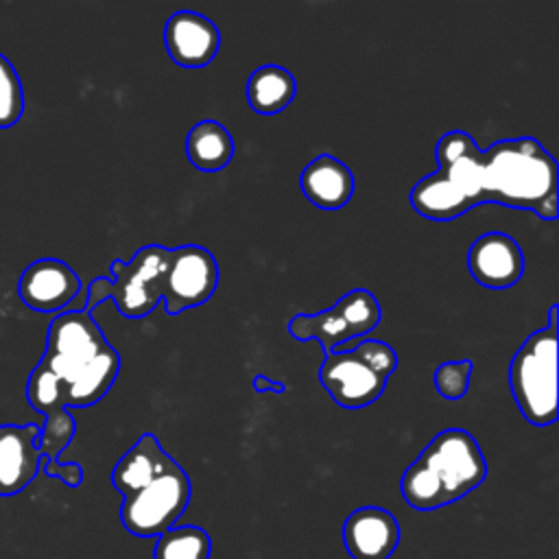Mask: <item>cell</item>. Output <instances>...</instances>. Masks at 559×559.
<instances>
[{"mask_svg":"<svg viewBox=\"0 0 559 559\" xmlns=\"http://www.w3.org/2000/svg\"><path fill=\"white\" fill-rule=\"evenodd\" d=\"M190 478L175 463L140 491L122 498L120 522L135 537H159L177 524L190 502Z\"/></svg>","mask_w":559,"mask_h":559,"instance_id":"obj_7","label":"cell"},{"mask_svg":"<svg viewBox=\"0 0 559 559\" xmlns=\"http://www.w3.org/2000/svg\"><path fill=\"white\" fill-rule=\"evenodd\" d=\"M37 365L55 378L68 408H87L114 386L120 356L90 312L66 308L50 321Z\"/></svg>","mask_w":559,"mask_h":559,"instance_id":"obj_2","label":"cell"},{"mask_svg":"<svg viewBox=\"0 0 559 559\" xmlns=\"http://www.w3.org/2000/svg\"><path fill=\"white\" fill-rule=\"evenodd\" d=\"M188 162L201 173H216L234 159V138L221 122L207 118L186 135Z\"/></svg>","mask_w":559,"mask_h":559,"instance_id":"obj_19","label":"cell"},{"mask_svg":"<svg viewBox=\"0 0 559 559\" xmlns=\"http://www.w3.org/2000/svg\"><path fill=\"white\" fill-rule=\"evenodd\" d=\"M304 197L319 210H341L354 197V173L330 153L317 155L299 175Z\"/></svg>","mask_w":559,"mask_h":559,"instance_id":"obj_16","label":"cell"},{"mask_svg":"<svg viewBox=\"0 0 559 559\" xmlns=\"http://www.w3.org/2000/svg\"><path fill=\"white\" fill-rule=\"evenodd\" d=\"M297 92L295 76L277 63L260 66L247 81V103L255 114L273 116L284 111Z\"/></svg>","mask_w":559,"mask_h":559,"instance_id":"obj_18","label":"cell"},{"mask_svg":"<svg viewBox=\"0 0 559 559\" xmlns=\"http://www.w3.org/2000/svg\"><path fill=\"white\" fill-rule=\"evenodd\" d=\"M168 255L170 247L144 245L129 262L116 258L109 266L111 275H100L87 286L83 310L92 314L98 304L111 299L122 317L144 319L162 301Z\"/></svg>","mask_w":559,"mask_h":559,"instance_id":"obj_4","label":"cell"},{"mask_svg":"<svg viewBox=\"0 0 559 559\" xmlns=\"http://www.w3.org/2000/svg\"><path fill=\"white\" fill-rule=\"evenodd\" d=\"M472 371H474V362L472 360H448L441 362L435 373H432V382L437 393L443 400H461L467 389H469V380H472Z\"/></svg>","mask_w":559,"mask_h":559,"instance_id":"obj_22","label":"cell"},{"mask_svg":"<svg viewBox=\"0 0 559 559\" xmlns=\"http://www.w3.org/2000/svg\"><path fill=\"white\" fill-rule=\"evenodd\" d=\"M487 476L478 441L463 428H445L404 469L400 491L408 507L432 511L465 498Z\"/></svg>","mask_w":559,"mask_h":559,"instance_id":"obj_3","label":"cell"},{"mask_svg":"<svg viewBox=\"0 0 559 559\" xmlns=\"http://www.w3.org/2000/svg\"><path fill=\"white\" fill-rule=\"evenodd\" d=\"M253 389H255V391H273V393H284V391H286L284 382L271 380V378H266V376H255V378H253Z\"/></svg>","mask_w":559,"mask_h":559,"instance_id":"obj_24","label":"cell"},{"mask_svg":"<svg viewBox=\"0 0 559 559\" xmlns=\"http://www.w3.org/2000/svg\"><path fill=\"white\" fill-rule=\"evenodd\" d=\"M397 367L395 349L378 338H365L356 347L328 352L319 380L332 400L349 411L373 404Z\"/></svg>","mask_w":559,"mask_h":559,"instance_id":"obj_5","label":"cell"},{"mask_svg":"<svg viewBox=\"0 0 559 559\" xmlns=\"http://www.w3.org/2000/svg\"><path fill=\"white\" fill-rule=\"evenodd\" d=\"M24 114V90L15 66L0 52V129L13 127Z\"/></svg>","mask_w":559,"mask_h":559,"instance_id":"obj_21","label":"cell"},{"mask_svg":"<svg viewBox=\"0 0 559 559\" xmlns=\"http://www.w3.org/2000/svg\"><path fill=\"white\" fill-rule=\"evenodd\" d=\"M467 271L485 288H511L524 275V253L504 231H487L467 249Z\"/></svg>","mask_w":559,"mask_h":559,"instance_id":"obj_12","label":"cell"},{"mask_svg":"<svg viewBox=\"0 0 559 559\" xmlns=\"http://www.w3.org/2000/svg\"><path fill=\"white\" fill-rule=\"evenodd\" d=\"M400 544V524L382 507H360L343 522V546L352 559H389Z\"/></svg>","mask_w":559,"mask_h":559,"instance_id":"obj_14","label":"cell"},{"mask_svg":"<svg viewBox=\"0 0 559 559\" xmlns=\"http://www.w3.org/2000/svg\"><path fill=\"white\" fill-rule=\"evenodd\" d=\"M41 426L2 424L0 426V496L20 493L41 469L37 450Z\"/></svg>","mask_w":559,"mask_h":559,"instance_id":"obj_15","label":"cell"},{"mask_svg":"<svg viewBox=\"0 0 559 559\" xmlns=\"http://www.w3.org/2000/svg\"><path fill=\"white\" fill-rule=\"evenodd\" d=\"M41 469L52 476L63 480L68 487H79L83 483V467L79 463H59V461H46L41 459Z\"/></svg>","mask_w":559,"mask_h":559,"instance_id":"obj_23","label":"cell"},{"mask_svg":"<svg viewBox=\"0 0 559 559\" xmlns=\"http://www.w3.org/2000/svg\"><path fill=\"white\" fill-rule=\"evenodd\" d=\"M437 170L411 190L413 210L430 221H452L478 203L531 210L557 218V162L531 135L478 148L465 131H448L435 146Z\"/></svg>","mask_w":559,"mask_h":559,"instance_id":"obj_1","label":"cell"},{"mask_svg":"<svg viewBox=\"0 0 559 559\" xmlns=\"http://www.w3.org/2000/svg\"><path fill=\"white\" fill-rule=\"evenodd\" d=\"M218 286V262L214 253L199 245L170 249L164 271L162 301L170 317L205 304Z\"/></svg>","mask_w":559,"mask_h":559,"instance_id":"obj_9","label":"cell"},{"mask_svg":"<svg viewBox=\"0 0 559 559\" xmlns=\"http://www.w3.org/2000/svg\"><path fill=\"white\" fill-rule=\"evenodd\" d=\"M175 463L177 461L164 450L159 439L153 432H144L114 465L111 485L122 498H127L170 469Z\"/></svg>","mask_w":559,"mask_h":559,"instance_id":"obj_17","label":"cell"},{"mask_svg":"<svg viewBox=\"0 0 559 559\" xmlns=\"http://www.w3.org/2000/svg\"><path fill=\"white\" fill-rule=\"evenodd\" d=\"M380 319L382 310L376 295L367 288H354L328 310L317 314H295L288 321V332L297 341H317L328 354L349 338L369 334Z\"/></svg>","mask_w":559,"mask_h":559,"instance_id":"obj_8","label":"cell"},{"mask_svg":"<svg viewBox=\"0 0 559 559\" xmlns=\"http://www.w3.org/2000/svg\"><path fill=\"white\" fill-rule=\"evenodd\" d=\"M153 559H210L212 539L201 526H173L155 537Z\"/></svg>","mask_w":559,"mask_h":559,"instance_id":"obj_20","label":"cell"},{"mask_svg":"<svg viewBox=\"0 0 559 559\" xmlns=\"http://www.w3.org/2000/svg\"><path fill=\"white\" fill-rule=\"evenodd\" d=\"M81 280L70 264L57 258L31 262L17 282V295L35 312H61L81 293Z\"/></svg>","mask_w":559,"mask_h":559,"instance_id":"obj_11","label":"cell"},{"mask_svg":"<svg viewBox=\"0 0 559 559\" xmlns=\"http://www.w3.org/2000/svg\"><path fill=\"white\" fill-rule=\"evenodd\" d=\"M168 57L181 68H203L214 61L221 48L216 24L197 11H177L164 26Z\"/></svg>","mask_w":559,"mask_h":559,"instance_id":"obj_13","label":"cell"},{"mask_svg":"<svg viewBox=\"0 0 559 559\" xmlns=\"http://www.w3.org/2000/svg\"><path fill=\"white\" fill-rule=\"evenodd\" d=\"M509 384L528 424L557 421V323L539 328L522 343L509 367Z\"/></svg>","mask_w":559,"mask_h":559,"instance_id":"obj_6","label":"cell"},{"mask_svg":"<svg viewBox=\"0 0 559 559\" xmlns=\"http://www.w3.org/2000/svg\"><path fill=\"white\" fill-rule=\"evenodd\" d=\"M26 397L28 404L46 417L37 439V450L46 461L55 463L59 461V454L70 445L76 432V421L70 415L55 378L41 365H37L28 376Z\"/></svg>","mask_w":559,"mask_h":559,"instance_id":"obj_10","label":"cell"}]
</instances>
